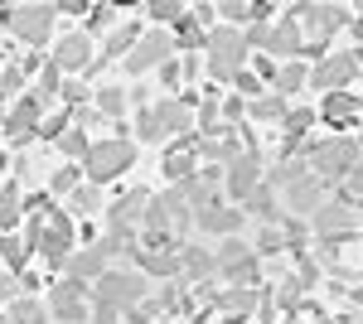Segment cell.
Here are the masks:
<instances>
[{
	"label": "cell",
	"instance_id": "obj_1",
	"mask_svg": "<svg viewBox=\"0 0 363 324\" xmlns=\"http://www.w3.org/2000/svg\"><path fill=\"white\" fill-rule=\"evenodd\" d=\"M354 164H359V140H349V135H339V140H315V145H310V174H315L320 184L349 179Z\"/></svg>",
	"mask_w": 363,
	"mask_h": 324
},
{
	"label": "cell",
	"instance_id": "obj_2",
	"mask_svg": "<svg viewBox=\"0 0 363 324\" xmlns=\"http://www.w3.org/2000/svg\"><path fill=\"white\" fill-rule=\"evenodd\" d=\"M131 160H136V145L131 140H121V135H112V140H92V150H87V179L92 184H107V179H116L121 169H131Z\"/></svg>",
	"mask_w": 363,
	"mask_h": 324
},
{
	"label": "cell",
	"instance_id": "obj_3",
	"mask_svg": "<svg viewBox=\"0 0 363 324\" xmlns=\"http://www.w3.org/2000/svg\"><path fill=\"white\" fill-rule=\"evenodd\" d=\"M92 300H102V305L131 315L136 305H145V271H107V276L97 281Z\"/></svg>",
	"mask_w": 363,
	"mask_h": 324
},
{
	"label": "cell",
	"instance_id": "obj_4",
	"mask_svg": "<svg viewBox=\"0 0 363 324\" xmlns=\"http://www.w3.org/2000/svg\"><path fill=\"white\" fill-rule=\"evenodd\" d=\"M242 58H247V34H238V29H213L208 34V73L213 78H238Z\"/></svg>",
	"mask_w": 363,
	"mask_h": 324
},
{
	"label": "cell",
	"instance_id": "obj_5",
	"mask_svg": "<svg viewBox=\"0 0 363 324\" xmlns=\"http://www.w3.org/2000/svg\"><path fill=\"white\" fill-rule=\"evenodd\" d=\"M44 107H49V97H39V92L15 97V111L5 116V140H10V145H25L29 135H39V126H44Z\"/></svg>",
	"mask_w": 363,
	"mask_h": 324
},
{
	"label": "cell",
	"instance_id": "obj_6",
	"mask_svg": "<svg viewBox=\"0 0 363 324\" xmlns=\"http://www.w3.org/2000/svg\"><path fill=\"white\" fill-rule=\"evenodd\" d=\"M54 20H58V5H15L10 10V34H20L25 44H44L54 34Z\"/></svg>",
	"mask_w": 363,
	"mask_h": 324
},
{
	"label": "cell",
	"instance_id": "obj_7",
	"mask_svg": "<svg viewBox=\"0 0 363 324\" xmlns=\"http://www.w3.org/2000/svg\"><path fill=\"white\" fill-rule=\"evenodd\" d=\"M39 252H44V262H49V267H63V262L73 257V218L54 208V213H49V223H44Z\"/></svg>",
	"mask_w": 363,
	"mask_h": 324
},
{
	"label": "cell",
	"instance_id": "obj_8",
	"mask_svg": "<svg viewBox=\"0 0 363 324\" xmlns=\"http://www.w3.org/2000/svg\"><path fill=\"white\" fill-rule=\"evenodd\" d=\"M218 271H223L233 286H257V257H252V247H242L238 238H228L223 247H218Z\"/></svg>",
	"mask_w": 363,
	"mask_h": 324
},
{
	"label": "cell",
	"instance_id": "obj_9",
	"mask_svg": "<svg viewBox=\"0 0 363 324\" xmlns=\"http://www.w3.org/2000/svg\"><path fill=\"white\" fill-rule=\"evenodd\" d=\"M184 213H189V199H184L179 189L155 194V199H150V208H145V233H169L174 223L184 228Z\"/></svg>",
	"mask_w": 363,
	"mask_h": 324
},
{
	"label": "cell",
	"instance_id": "obj_10",
	"mask_svg": "<svg viewBox=\"0 0 363 324\" xmlns=\"http://www.w3.org/2000/svg\"><path fill=\"white\" fill-rule=\"evenodd\" d=\"M87 296H92V291H87V281H73V276H68V281L54 291V300H49L54 320H58V324H83V320H87V310H83Z\"/></svg>",
	"mask_w": 363,
	"mask_h": 324
},
{
	"label": "cell",
	"instance_id": "obj_11",
	"mask_svg": "<svg viewBox=\"0 0 363 324\" xmlns=\"http://www.w3.org/2000/svg\"><path fill=\"white\" fill-rule=\"evenodd\" d=\"M359 73V63L354 54H339V58H320V68L310 73V82L320 87V92H344V82Z\"/></svg>",
	"mask_w": 363,
	"mask_h": 324
},
{
	"label": "cell",
	"instance_id": "obj_12",
	"mask_svg": "<svg viewBox=\"0 0 363 324\" xmlns=\"http://www.w3.org/2000/svg\"><path fill=\"white\" fill-rule=\"evenodd\" d=\"M257 184H262V160H257V150H247V155H238V160L228 164V194L242 203Z\"/></svg>",
	"mask_w": 363,
	"mask_h": 324
},
{
	"label": "cell",
	"instance_id": "obj_13",
	"mask_svg": "<svg viewBox=\"0 0 363 324\" xmlns=\"http://www.w3.org/2000/svg\"><path fill=\"white\" fill-rule=\"evenodd\" d=\"M145 208H150V194L131 189L112 203V233H136V223H145Z\"/></svg>",
	"mask_w": 363,
	"mask_h": 324
},
{
	"label": "cell",
	"instance_id": "obj_14",
	"mask_svg": "<svg viewBox=\"0 0 363 324\" xmlns=\"http://www.w3.org/2000/svg\"><path fill=\"white\" fill-rule=\"evenodd\" d=\"M296 15H306V25L315 39H330L335 29L349 25V10L344 5H296Z\"/></svg>",
	"mask_w": 363,
	"mask_h": 324
},
{
	"label": "cell",
	"instance_id": "obj_15",
	"mask_svg": "<svg viewBox=\"0 0 363 324\" xmlns=\"http://www.w3.org/2000/svg\"><path fill=\"white\" fill-rule=\"evenodd\" d=\"M165 68L169 63V34H140V44L131 49V58H126V68L131 73H145V68Z\"/></svg>",
	"mask_w": 363,
	"mask_h": 324
},
{
	"label": "cell",
	"instance_id": "obj_16",
	"mask_svg": "<svg viewBox=\"0 0 363 324\" xmlns=\"http://www.w3.org/2000/svg\"><path fill=\"white\" fill-rule=\"evenodd\" d=\"M310 228H315L320 238H344V233H354V208H349V199H339V203H325L320 213L310 218Z\"/></svg>",
	"mask_w": 363,
	"mask_h": 324
},
{
	"label": "cell",
	"instance_id": "obj_17",
	"mask_svg": "<svg viewBox=\"0 0 363 324\" xmlns=\"http://www.w3.org/2000/svg\"><path fill=\"white\" fill-rule=\"evenodd\" d=\"M286 208H291V213H310V218H315L320 208H325V184H320L315 174H306L301 184L286 189Z\"/></svg>",
	"mask_w": 363,
	"mask_h": 324
},
{
	"label": "cell",
	"instance_id": "obj_18",
	"mask_svg": "<svg viewBox=\"0 0 363 324\" xmlns=\"http://www.w3.org/2000/svg\"><path fill=\"white\" fill-rule=\"evenodd\" d=\"M54 63L58 68H92V39L87 34H68V39H58L54 44Z\"/></svg>",
	"mask_w": 363,
	"mask_h": 324
},
{
	"label": "cell",
	"instance_id": "obj_19",
	"mask_svg": "<svg viewBox=\"0 0 363 324\" xmlns=\"http://www.w3.org/2000/svg\"><path fill=\"white\" fill-rule=\"evenodd\" d=\"M155 116H160L165 135H194V116H189V102H184V97H165V102L155 107Z\"/></svg>",
	"mask_w": 363,
	"mask_h": 324
},
{
	"label": "cell",
	"instance_id": "obj_20",
	"mask_svg": "<svg viewBox=\"0 0 363 324\" xmlns=\"http://www.w3.org/2000/svg\"><path fill=\"white\" fill-rule=\"evenodd\" d=\"M194 223H199V233H223V238H233V233L242 228V213H238V208H223V203H213V208H199Z\"/></svg>",
	"mask_w": 363,
	"mask_h": 324
},
{
	"label": "cell",
	"instance_id": "obj_21",
	"mask_svg": "<svg viewBox=\"0 0 363 324\" xmlns=\"http://www.w3.org/2000/svg\"><path fill=\"white\" fill-rule=\"evenodd\" d=\"M213 271H218V257H208L203 247H179V276L184 281H199L203 286Z\"/></svg>",
	"mask_w": 363,
	"mask_h": 324
},
{
	"label": "cell",
	"instance_id": "obj_22",
	"mask_svg": "<svg viewBox=\"0 0 363 324\" xmlns=\"http://www.w3.org/2000/svg\"><path fill=\"white\" fill-rule=\"evenodd\" d=\"M301 49H306V44H301V25H296V20H281V25L272 29V39H267V54L286 58V63L301 54Z\"/></svg>",
	"mask_w": 363,
	"mask_h": 324
},
{
	"label": "cell",
	"instance_id": "obj_23",
	"mask_svg": "<svg viewBox=\"0 0 363 324\" xmlns=\"http://www.w3.org/2000/svg\"><path fill=\"white\" fill-rule=\"evenodd\" d=\"M363 111V97H349V92H330L325 97V107H320V116L330 121V126H349L354 116Z\"/></svg>",
	"mask_w": 363,
	"mask_h": 324
},
{
	"label": "cell",
	"instance_id": "obj_24",
	"mask_svg": "<svg viewBox=\"0 0 363 324\" xmlns=\"http://www.w3.org/2000/svg\"><path fill=\"white\" fill-rule=\"evenodd\" d=\"M68 276H73V281H87V276L102 281V276H107V252H102V247H92V252H73V257H68Z\"/></svg>",
	"mask_w": 363,
	"mask_h": 324
},
{
	"label": "cell",
	"instance_id": "obj_25",
	"mask_svg": "<svg viewBox=\"0 0 363 324\" xmlns=\"http://www.w3.org/2000/svg\"><path fill=\"white\" fill-rule=\"evenodd\" d=\"M218 305L228 310V324H238L242 315H252V310L262 305V296H257V286H233V291H228Z\"/></svg>",
	"mask_w": 363,
	"mask_h": 324
},
{
	"label": "cell",
	"instance_id": "obj_26",
	"mask_svg": "<svg viewBox=\"0 0 363 324\" xmlns=\"http://www.w3.org/2000/svg\"><path fill=\"white\" fill-rule=\"evenodd\" d=\"M242 208H247V213H262V218H286V213H277V189H272V184H257V189L242 199Z\"/></svg>",
	"mask_w": 363,
	"mask_h": 324
},
{
	"label": "cell",
	"instance_id": "obj_27",
	"mask_svg": "<svg viewBox=\"0 0 363 324\" xmlns=\"http://www.w3.org/2000/svg\"><path fill=\"white\" fill-rule=\"evenodd\" d=\"M165 174L174 179V184H189V179L199 174V169H194V155H189V150H169V155H165Z\"/></svg>",
	"mask_w": 363,
	"mask_h": 324
},
{
	"label": "cell",
	"instance_id": "obj_28",
	"mask_svg": "<svg viewBox=\"0 0 363 324\" xmlns=\"http://www.w3.org/2000/svg\"><path fill=\"white\" fill-rule=\"evenodd\" d=\"M306 82H310V73L301 68V63H286V68L277 73V97H291V92H301Z\"/></svg>",
	"mask_w": 363,
	"mask_h": 324
},
{
	"label": "cell",
	"instance_id": "obj_29",
	"mask_svg": "<svg viewBox=\"0 0 363 324\" xmlns=\"http://www.w3.org/2000/svg\"><path fill=\"white\" fill-rule=\"evenodd\" d=\"M0 257H5V267L10 271H25V257H29V247L15 238V233H0Z\"/></svg>",
	"mask_w": 363,
	"mask_h": 324
},
{
	"label": "cell",
	"instance_id": "obj_30",
	"mask_svg": "<svg viewBox=\"0 0 363 324\" xmlns=\"http://www.w3.org/2000/svg\"><path fill=\"white\" fill-rule=\"evenodd\" d=\"M58 150L68 155V160H87V150H92V140H87V131L83 126H73V131L58 140Z\"/></svg>",
	"mask_w": 363,
	"mask_h": 324
},
{
	"label": "cell",
	"instance_id": "obj_31",
	"mask_svg": "<svg viewBox=\"0 0 363 324\" xmlns=\"http://www.w3.org/2000/svg\"><path fill=\"white\" fill-rule=\"evenodd\" d=\"M174 34H179V44H208V29L194 20V10H184V20L174 25Z\"/></svg>",
	"mask_w": 363,
	"mask_h": 324
},
{
	"label": "cell",
	"instance_id": "obj_32",
	"mask_svg": "<svg viewBox=\"0 0 363 324\" xmlns=\"http://www.w3.org/2000/svg\"><path fill=\"white\" fill-rule=\"evenodd\" d=\"M252 116L257 121H286V97H257L252 102Z\"/></svg>",
	"mask_w": 363,
	"mask_h": 324
},
{
	"label": "cell",
	"instance_id": "obj_33",
	"mask_svg": "<svg viewBox=\"0 0 363 324\" xmlns=\"http://www.w3.org/2000/svg\"><path fill=\"white\" fill-rule=\"evenodd\" d=\"M97 111H102V116H121V111H126V92H121V87H102V92H97Z\"/></svg>",
	"mask_w": 363,
	"mask_h": 324
},
{
	"label": "cell",
	"instance_id": "obj_34",
	"mask_svg": "<svg viewBox=\"0 0 363 324\" xmlns=\"http://www.w3.org/2000/svg\"><path fill=\"white\" fill-rule=\"evenodd\" d=\"M5 315H10L15 324H44V310H39L34 300H15V305H10Z\"/></svg>",
	"mask_w": 363,
	"mask_h": 324
},
{
	"label": "cell",
	"instance_id": "obj_35",
	"mask_svg": "<svg viewBox=\"0 0 363 324\" xmlns=\"http://www.w3.org/2000/svg\"><path fill=\"white\" fill-rule=\"evenodd\" d=\"M97 203H102V199H97V184H78V189H73V208H78V213H92Z\"/></svg>",
	"mask_w": 363,
	"mask_h": 324
},
{
	"label": "cell",
	"instance_id": "obj_36",
	"mask_svg": "<svg viewBox=\"0 0 363 324\" xmlns=\"http://www.w3.org/2000/svg\"><path fill=\"white\" fill-rule=\"evenodd\" d=\"M136 131H140V140H160V135H165V126H160V116H155V111H140Z\"/></svg>",
	"mask_w": 363,
	"mask_h": 324
},
{
	"label": "cell",
	"instance_id": "obj_37",
	"mask_svg": "<svg viewBox=\"0 0 363 324\" xmlns=\"http://www.w3.org/2000/svg\"><path fill=\"white\" fill-rule=\"evenodd\" d=\"M310 121H315V111H286V135L301 140V135L310 131Z\"/></svg>",
	"mask_w": 363,
	"mask_h": 324
},
{
	"label": "cell",
	"instance_id": "obj_38",
	"mask_svg": "<svg viewBox=\"0 0 363 324\" xmlns=\"http://www.w3.org/2000/svg\"><path fill=\"white\" fill-rule=\"evenodd\" d=\"M58 97H63L68 107H78V111H83V107H87V97H92V92H87L83 82H63V92H58Z\"/></svg>",
	"mask_w": 363,
	"mask_h": 324
},
{
	"label": "cell",
	"instance_id": "obj_39",
	"mask_svg": "<svg viewBox=\"0 0 363 324\" xmlns=\"http://www.w3.org/2000/svg\"><path fill=\"white\" fill-rule=\"evenodd\" d=\"M87 324H121V310L102 305V300H92V315H87Z\"/></svg>",
	"mask_w": 363,
	"mask_h": 324
},
{
	"label": "cell",
	"instance_id": "obj_40",
	"mask_svg": "<svg viewBox=\"0 0 363 324\" xmlns=\"http://www.w3.org/2000/svg\"><path fill=\"white\" fill-rule=\"evenodd\" d=\"M150 15H155V20H169V25H179V20H184V5H174V0H155V5H150Z\"/></svg>",
	"mask_w": 363,
	"mask_h": 324
},
{
	"label": "cell",
	"instance_id": "obj_41",
	"mask_svg": "<svg viewBox=\"0 0 363 324\" xmlns=\"http://www.w3.org/2000/svg\"><path fill=\"white\" fill-rule=\"evenodd\" d=\"M20 87H25V68H20V63H10V68L0 73V92H20Z\"/></svg>",
	"mask_w": 363,
	"mask_h": 324
},
{
	"label": "cell",
	"instance_id": "obj_42",
	"mask_svg": "<svg viewBox=\"0 0 363 324\" xmlns=\"http://www.w3.org/2000/svg\"><path fill=\"white\" fill-rule=\"evenodd\" d=\"M281 247H286V233H281V228H267V233L257 238V252H281Z\"/></svg>",
	"mask_w": 363,
	"mask_h": 324
},
{
	"label": "cell",
	"instance_id": "obj_43",
	"mask_svg": "<svg viewBox=\"0 0 363 324\" xmlns=\"http://www.w3.org/2000/svg\"><path fill=\"white\" fill-rule=\"evenodd\" d=\"M68 189H78V169H73V164H63L54 174V194H68Z\"/></svg>",
	"mask_w": 363,
	"mask_h": 324
},
{
	"label": "cell",
	"instance_id": "obj_44",
	"mask_svg": "<svg viewBox=\"0 0 363 324\" xmlns=\"http://www.w3.org/2000/svg\"><path fill=\"white\" fill-rule=\"evenodd\" d=\"M238 92H247V97H262V78H257V73H247V68H242V73H238Z\"/></svg>",
	"mask_w": 363,
	"mask_h": 324
},
{
	"label": "cell",
	"instance_id": "obj_45",
	"mask_svg": "<svg viewBox=\"0 0 363 324\" xmlns=\"http://www.w3.org/2000/svg\"><path fill=\"white\" fill-rule=\"evenodd\" d=\"M218 15H228V20H252V5H242V0H223Z\"/></svg>",
	"mask_w": 363,
	"mask_h": 324
},
{
	"label": "cell",
	"instance_id": "obj_46",
	"mask_svg": "<svg viewBox=\"0 0 363 324\" xmlns=\"http://www.w3.org/2000/svg\"><path fill=\"white\" fill-rule=\"evenodd\" d=\"M179 78H184V68H179V63L169 58L165 68H160V82H165V87H169V97H174V87H179Z\"/></svg>",
	"mask_w": 363,
	"mask_h": 324
},
{
	"label": "cell",
	"instance_id": "obj_47",
	"mask_svg": "<svg viewBox=\"0 0 363 324\" xmlns=\"http://www.w3.org/2000/svg\"><path fill=\"white\" fill-rule=\"evenodd\" d=\"M218 102H213V97H208V102H203V107H199V126H208V131H213V121H218Z\"/></svg>",
	"mask_w": 363,
	"mask_h": 324
},
{
	"label": "cell",
	"instance_id": "obj_48",
	"mask_svg": "<svg viewBox=\"0 0 363 324\" xmlns=\"http://www.w3.org/2000/svg\"><path fill=\"white\" fill-rule=\"evenodd\" d=\"M349 199H363V160L354 164V174H349Z\"/></svg>",
	"mask_w": 363,
	"mask_h": 324
},
{
	"label": "cell",
	"instance_id": "obj_49",
	"mask_svg": "<svg viewBox=\"0 0 363 324\" xmlns=\"http://www.w3.org/2000/svg\"><path fill=\"white\" fill-rule=\"evenodd\" d=\"M242 111H247V102H242V97H228V102H223V116H228V121H238Z\"/></svg>",
	"mask_w": 363,
	"mask_h": 324
},
{
	"label": "cell",
	"instance_id": "obj_50",
	"mask_svg": "<svg viewBox=\"0 0 363 324\" xmlns=\"http://www.w3.org/2000/svg\"><path fill=\"white\" fill-rule=\"evenodd\" d=\"M87 10H92L87 0H63V5H58V15H87Z\"/></svg>",
	"mask_w": 363,
	"mask_h": 324
},
{
	"label": "cell",
	"instance_id": "obj_51",
	"mask_svg": "<svg viewBox=\"0 0 363 324\" xmlns=\"http://www.w3.org/2000/svg\"><path fill=\"white\" fill-rule=\"evenodd\" d=\"M349 29H354V39H363V15H359V20H349Z\"/></svg>",
	"mask_w": 363,
	"mask_h": 324
},
{
	"label": "cell",
	"instance_id": "obj_52",
	"mask_svg": "<svg viewBox=\"0 0 363 324\" xmlns=\"http://www.w3.org/2000/svg\"><path fill=\"white\" fill-rule=\"evenodd\" d=\"M354 63H359V68H363V49H359V54H354Z\"/></svg>",
	"mask_w": 363,
	"mask_h": 324
},
{
	"label": "cell",
	"instance_id": "obj_53",
	"mask_svg": "<svg viewBox=\"0 0 363 324\" xmlns=\"http://www.w3.org/2000/svg\"><path fill=\"white\" fill-rule=\"evenodd\" d=\"M359 150H363V135H359Z\"/></svg>",
	"mask_w": 363,
	"mask_h": 324
}]
</instances>
